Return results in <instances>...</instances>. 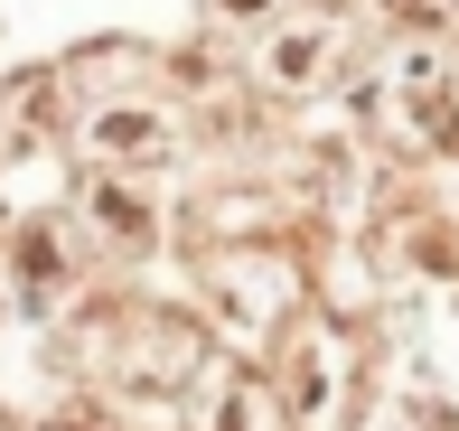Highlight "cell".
<instances>
[{
	"instance_id": "cell-1",
	"label": "cell",
	"mask_w": 459,
	"mask_h": 431,
	"mask_svg": "<svg viewBox=\"0 0 459 431\" xmlns=\"http://www.w3.org/2000/svg\"><path fill=\"white\" fill-rule=\"evenodd\" d=\"M385 113L403 122V141H450V132H459L450 66H441V56H394V94H385Z\"/></svg>"
},
{
	"instance_id": "cell-2",
	"label": "cell",
	"mask_w": 459,
	"mask_h": 431,
	"mask_svg": "<svg viewBox=\"0 0 459 431\" xmlns=\"http://www.w3.org/2000/svg\"><path fill=\"white\" fill-rule=\"evenodd\" d=\"M94 141H103L113 159H141V151H160V122H151V113H103Z\"/></svg>"
}]
</instances>
